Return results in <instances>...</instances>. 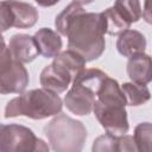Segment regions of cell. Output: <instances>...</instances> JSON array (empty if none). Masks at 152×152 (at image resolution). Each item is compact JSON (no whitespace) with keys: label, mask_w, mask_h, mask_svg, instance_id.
Returning <instances> with one entry per match:
<instances>
[{"label":"cell","mask_w":152,"mask_h":152,"mask_svg":"<svg viewBox=\"0 0 152 152\" xmlns=\"http://www.w3.org/2000/svg\"><path fill=\"white\" fill-rule=\"evenodd\" d=\"M106 27L101 12L82 11L74 17L66 30L68 48L84 58L97 59L106 49Z\"/></svg>","instance_id":"cell-1"},{"label":"cell","mask_w":152,"mask_h":152,"mask_svg":"<svg viewBox=\"0 0 152 152\" xmlns=\"http://www.w3.org/2000/svg\"><path fill=\"white\" fill-rule=\"evenodd\" d=\"M126 101L116 80L107 76L96 95L93 112L107 134L114 137L125 135L128 129Z\"/></svg>","instance_id":"cell-2"},{"label":"cell","mask_w":152,"mask_h":152,"mask_svg":"<svg viewBox=\"0 0 152 152\" xmlns=\"http://www.w3.org/2000/svg\"><path fill=\"white\" fill-rule=\"evenodd\" d=\"M62 107L63 102L58 94L43 88L31 89L7 102L4 116L7 119L26 116L33 120H43L59 114Z\"/></svg>","instance_id":"cell-3"},{"label":"cell","mask_w":152,"mask_h":152,"mask_svg":"<svg viewBox=\"0 0 152 152\" xmlns=\"http://www.w3.org/2000/svg\"><path fill=\"white\" fill-rule=\"evenodd\" d=\"M108 75L100 69H84L72 80V86L64 97L69 112L76 115H88L93 112L97 91Z\"/></svg>","instance_id":"cell-4"},{"label":"cell","mask_w":152,"mask_h":152,"mask_svg":"<svg viewBox=\"0 0 152 152\" xmlns=\"http://www.w3.org/2000/svg\"><path fill=\"white\" fill-rule=\"evenodd\" d=\"M53 152H82L88 133L86 126L65 114L56 115L44 128Z\"/></svg>","instance_id":"cell-5"},{"label":"cell","mask_w":152,"mask_h":152,"mask_svg":"<svg viewBox=\"0 0 152 152\" xmlns=\"http://www.w3.org/2000/svg\"><path fill=\"white\" fill-rule=\"evenodd\" d=\"M0 152H50L48 144L32 129L18 124L4 125L0 134Z\"/></svg>","instance_id":"cell-6"},{"label":"cell","mask_w":152,"mask_h":152,"mask_svg":"<svg viewBox=\"0 0 152 152\" xmlns=\"http://www.w3.org/2000/svg\"><path fill=\"white\" fill-rule=\"evenodd\" d=\"M28 81L26 68L11 56L7 48L0 56V94H21L28 86Z\"/></svg>","instance_id":"cell-7"},{"label":"cell","mask_w":152,"mask_h":152,"mask_svg":"<svg viewBox=\"0 0 152 152\" xmlns=\"http://www.w3.org/2000/svg\"><path fill=\"white\" fill-rule=\"evenodd\" d=\"M39 81L43 89L55 94H59L68 89V87L72 82V77L64 68L52 62L42 70Z\"/></svg>","instance_id":"cell-8"},{"label":"cell","mask_w":152,"mask_h":152,"mask_svg":"<svg viewBox=\"0 0 152 152\" xmlns=\"http://www.w3.org/2000/svg\"><path fill=\"white\" fill-rule=\"evenodd\" d=\"M7 48L11 56L21 64L32 62L39 55L33 37L25 33H18L12 36Z\"/></svg>","instance_id":"cell-9"},{"label":"cell","mask_w":152,"mask_h":152,"mask_svg":"<svg viewBox=\"0 0 152 152\" xmlns=\"http://www.w3.org/2000/svg\"><path fill=\"white\" fill-rule=\"evenodd\" d=\"M116 49L120 55L127 58L145 53L146 38L141 32L128 28L119 34L116 40Z\"/></svg>","instance_id":"cell-10"},{"label":"cell","mask_w":152,"mask_h":152,"mask_svg":"<svg viewBox=\"0 0 152 152\" xmlns=\"http://www.w3.org/2000/svg\"><path fill=\"white\" fill-rule=\"evenodd\" d=\"M33 39L39 55L45 58H55L62 50L63 43L61 36L49 27L39 28L34 33Z\"/></svg>","instance_id":"cell-11"},{"label":"cell","mask_w":152,"mask_h":152,"mask_svg":"<svg viewBox=\"0 0 152 152\" xmlns=\"http://www.w3.org/2000/svg\"><path fill=\"white\" fill-rule=\"evenodd\" d=\"M127 75L133 83L144 84L151 82V57L141 53L131 57L127 63Z\"/></svg>","instance_id":"cell-12"},{"label":"cell","mask_w":152,"mask_h":152,"mask_svg":"<svg viewBox=\"0 0 152 152\" xmlns=\"http://www.w3.org/2000/svg\"><path fill=\"white\" fill-rule=\"evenodd\" d=\"M13 13V27L30 28L38 21V10L24 1H8Z\"/></svg>","instance_id":"cell-13"},{"label":"cell","mask_w":152,"mask_h":152,"mask_svg":"<svg viewBox=\"0 0 152 152\" xmlns=\"http://www.w3.org/2000/svg\"><path fill=\"white\" fill-rule=\"evenodd\" d=\"M101 14L104 21L106 33L110 36H119L126 30H128L132 25L128 18L114 5L106 8L103 12H101Z\"/></svg>","instance_id":"cell-14"},{"label":"cell","mask_w":152,"mask_h":152,"mask_svg":"<svg viewBox=\"0 0 152 152\" xmlns=\"http://www.w3.org/2000/svg\"><path fill=\"white\" fill-rule=\"evenodd\" d=\"M52 62H55L56 64L64 68L71 75L72 80L86 69V63H87L82 56H80L78 53H76L75 51H71L69 49L59 52L53 58Z\"/></svg>","instance_id":"cell-15"},{"label":"cell","mask_w":152,"mask_h":152,"mask_svg":"<svg viewBox=\"0 0 152 152\" xmlns=\"http://www.w3.org/2000/svg\"><path fill=\"white\" fill-rule=\"evenodd\" d=\"M124 94L126 104L128 106H140L147 102L151 97L150 90L144 84H137L133 82H126L120 86Z\"/></svg>","instance_id":"cell-16"},{"label":"cell","mask_w":152,"mask_h":152,"mask_svg":"<svg viewBox=\"0 0 152 152\" xmlns=\"http://www.w3.org/2000/svg\"><path fill=\"white\" fill-rule=\"evenodd\" d=\"M84 5H86V2H83V1H72L56 17L55 26L62 36H66L68 26H69L70 21L74 19V17L76 14H78L80 12L86 11L83 7Z\"/></svg>","instance_id":"cell-17"},{"label":"cell","mask_w":152,"mask_h":152,"mask_svg":"<svg viewBox=\"0 0 152 152\" xmlns=\"http://www.w3.org/2000/svg\"><path fill=\"white\" fill-rule=\"evenodd\" d=\"M151 124H139L134 129V142L138 152H151Z\"/></svg>","instance_id":"cell-18"},{"label":"cell","mask_w":152,"mask_h":152,"mask_svg":"<svg viewBox=\"0 0 152 152\" xmlns=\"http://www.w3.org/2000/svg\"><path fill=\"white\" fill-rule=\"evenodd\" d=\"M91 152H120L118 137L107 133L97 137L93 142Z\"/></svg>","instance_id":"cell-19"},{"label":"cell","mask_w":152,"mask_h":152,"mask_svg":"<svg viewBox=\"0 0 152 152\" xmlns=\"http://www.w3.org/2000/svg\"><path fill=\"white\" fill-rule=\"evenodd\" d=\"M114 6H116L131 21V24L139 21L141 18V7L139 1H127V0H121V1H115Z\"/></svg>","instance_id":"cell-20"},{"label":"cell","mask_w":152,"mask_h":152,"mask_svg":"<svg viewBox=\"0 0 152 152\" xmlns=\"http://www.w3.org/2000/svg\"><path fill=\"white\" fill-rule=\"evenodd\" d=\"M13 27V13L8 1H0V33Z\"/></svg>","instance_id":"cell-21"},{"label":"cell","mask_w":152,"mask_h":152,"mask_svg":"<svg viewBox=\"0 0 152 152\" xmlns=\"http://www.w3.org/2000/svg\"><path fill=\"white\" fill-rule=\"evenodd\" d=\"M118 140H119L120 152H138V148L135 146V142L132 135L125 134V135L118 137Z\"/></svg>","instance_id":"cell-22"},{"label":"cell","mask_w":152,"mask_h":152,"mask_svg":"<svg viewBox=\"0 0 152 152\" xmlns=\"http://www.w3.org/2000/svg\"><path fill=\"white\" fill-rule=\"evenodd\" d=\"M6 50H7V45H6V43H5V39H4L2 34L0 33V56L4 55Z\"/></svg>","instance_id":"cell-23"},{"label":"cell","mask_w":152,"mask_h":152,"mask_svg":"<svg viewBox=\"0 0 152 152\" xmlns=\"http://www.w3.org/2000/svg\"><path fill=\"white\" fill-rule=\"evenodd\" d=\"M144 12L146 13V14L144 15V18L146 19V21H147V23H151V17H150V10H148V2H147V1L145 2V10H142L141 14H142Z\"/></svg>","instance_id":"cell-24"}]
</instances>
